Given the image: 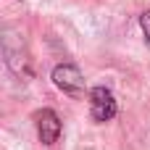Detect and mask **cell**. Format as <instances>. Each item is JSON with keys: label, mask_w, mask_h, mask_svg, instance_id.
Listing matches in <instances>:
<instances>
[{"label": "cell", "mask_w": 150, "mask_h": 150, "mask_svg": "<svg viewBox=\"0 0 150 150\" xmlns=\"http://www.w3.org/2000/svg\"><path fill=\"white\" fill-rule=\"evenodd\" d=\"M53 82L61 92L71 98H84V76L74 63H61L53 69Z\"/></svg>", "instance_id": "6da1fadb"}, {"label": "cell", "mask_w": 150, "mask_h": 150, "mask_svg": "<svg viewBox=\"0 0 150 150\" xmlns=\"http://www.w3.org/2000/svg\"><path fill=\"white\" fill-rule=\"evenodd\" d=\"M90 111L95 121H111L116 116V100L108 87H92L90 90Z\"/></svg>", "instance_id": "7a4b0ae2"}, {"label": "cell", "mask_w": 150, "mask_h": 150, "mask_svg": "<svg viewBox=\"0 0 150 150\" xmlns=\"http://www.w3.org/2000/svg\"><path fill=\"white\" fill-rule=\"evenodd\" d=\"M34 124H37V134H40V140H42L45 145H53V142L61 137V119H58V113H55L53 108L37 111Z\"/></svg>", "instance_id": "3957f363"}, {"label": "cell", "mask_w": 150, "mask_h": 150, "mask_svg": "<svg viewBox=\"0 0 150 150\" xmlns=\"http://www.w3.org/2000/svg\"><path fill=\"white\" fill-rule=\"evenodd\" d=\"M140 26H142V32H145V40L150 42V11H145V13L140 16Z\"/></svg>", "instance_id": "277c9868"}]
</instances>
